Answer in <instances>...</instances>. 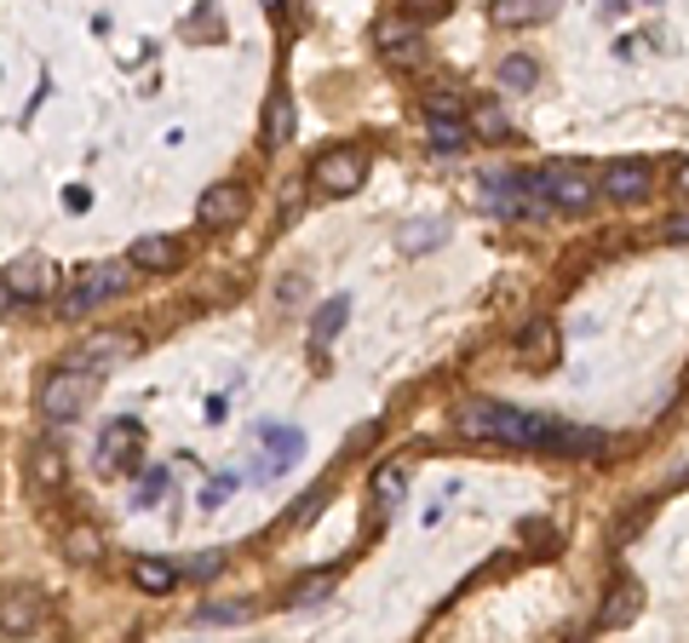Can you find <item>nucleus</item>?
Here are the masks:
<instances>
[{"label":"nucleus","mask_w":689,"mask_h":643,"mask_svg":"<svg viewBox=\"0 0 689 643\" xmlns=\"http://www.w3.org/2000/svg\"><path fill=\"white\" fill-rule=\"evenodd\" d=\"M454 426L465 437L506 442V449H551V454H604L609 449L604 431L558 426V419H546V414H528V408H511V403H488V396L460 403L454 408Z\"/></svg>","instance_id":"obj_1"},{"label":"nucleus","mask_w":689,"mask_h":643,"mask_svg":"<svg viewBox=\"0 0 689 643\" xmlns=\"http://www.w3.org/2000/svg\"><path fill=\"white\" fill-rule=\"evenodd\" d=\"M93 396H98V373L63 362L58 373H47V385H40V414H47L52 426H70V419H81L93 408Z\"/></svg>","instance_id":"obj_2"},{"label":"nucleus","mask_w":689,"mask_h":643,"mask_svg":"<svg viewBox=\"0 0 689 643\" xmlns=\"http://www.w3.org/2000/svg\"><path fill=\"white\" fill-rule=\"evenodd\" d=\"M132 287V259L127 264H86V271L75 276V287L58 299L63 317H86V310H98L104 299H116Z\"/></svg>","instance_id":"obj_3"},{"label":"nucleus","mask_w":689,"mask_h":643,"mask_svg":"<svg viewBox=\"0 0 689 643\" xmlns=\"http://www.w3.org/2000/svg\"><path fill=\"white\" fill-rule=\"evenodd\" d=\"M528 184H535V195H540L546 207H558V213H586L597 195H604V190H597V179H586L581 167H546Z\"/></svg>","instance_id":"obj_4"},{"label":"nucleus","mask_w":689,"mask_h":643,"mask_svg":"<svg viewBox=\"0 0 689 643\" xmlns=\"http://www.w3.org/2000/svg\"><path fill=\"white\" fill-rule=\"evenodd\" d=\"M139 345H144V340L132 334V328H98V334H86L63 362H70V368H93V373H104V368H116V362H132V357H139Z\"/></svg>","instance_id":"obj_5"},{"label":"nucleus","mask_w":689,"mask_h":643,"mask_svg":"<svg viewBox=\"0 0 689 643\" xmlns=\"http://www.w3.org/2000/svg\"><path fill=\"white\" fill-rule=\"evenodd\" d=\"M363 179H368V155L363 150L333 144L310 162V184H317L322 195H351V190H363Z\"/></svg>","instance_id":"obj_6"},{"label":"nucleus","mask_w":689,"mask_h":643,"mask_svg":"<svg viewBox=\"0 0 689 643\" xmlns=\"http://www.w3.org/2000/svg\"><path fill=\"white\" fill-rule=\"evenodd\" d=\"M47 620V597L35 586H0V632H35Z\"/></svg>","instance_id":"obj_7"},{"label":"nucleus","mask_w":689,"mask_h":643,"mask_svg":"<svg viewBox=\"0 0 689 643\" xmlns=\"http://www.w3.org/2000/svg\"><path fill=\"white\" fill-rule=\"evenodd\" d=\"M127 259H132V271H144V276H173L185 264V241L179 236H139Z\"/></svg>","instance_id":"obj_8"},{"label":"nucleus","mask_w":689,"mask_h":643,"mask_svg":"<svg viewBox=\"0 0 689 643\" xmlns=\"http://www.w3.org/2000/svg\"><path fill=\"white\" fill-rule=\"evenodd\" d=\"M195 213H202V225H213V230H225V225H241L248 218V190L241 184H207L202 190V202H195Z\"/></svg>","instance_id":"obj_9"},{"label":"nucleus","mask_w":689,"mask_h":643,"mask_svg":"<svg viewBox=\"0 0 689 643\" xmlns=\"http://www.w3.org/2000/svg\"><path fill=\"white\" fill-rule=\"evenodd\" d=\"M380 58L391 63V70H419L426 63V35H419L414 24H380Z\"/></svg>","instance_id":"obj_10"},{"label":"nucleus","mask_w":689,"mask_h":643,"mask_svg":"<svg viewBox=\"0 0 689 643\" xmlns=\"http://www.w3.org/2000/svg\"><path fill=\"white\" fill-rule=\"evenodd\" d=\"M7 276H12V294H17V305H35V299H47L52 287H58L52 259H17V264H7Z\"/></svg>","instance_id":"obj_11"},{"label":"nucleus","mask_w":689,"mask_h":643,"mask_svg":"<svg viewBox=\"0 0 689 643\" xmlns=\"http://www.w3.org/2000/svg\"><path fill=\"white\" fill-rule=\"evenodd\" d=\"M24 460H29V483L40 495H58L63 483H70V454H63L58 442H35Z\"/></svg>","instance_id":"obj_12"},{"label":"nucleus","mask_w":689,"mask_h":643,"mask_svg":"<svg viewBox=\"0 0 689 643\" xmlns=\"http://www.w3.org/2000/svg\"><path fill=\"white\" fill-rule=\"evenodd\" d=\"M597 190H604L609 202H643V195L655 190V179H650V167L643 162H615L604 179H597Z\"/></svg>","instance_id":"obj_13"},{"label":"nucleus","mask_w":689,"mask_h":643,"mask_svg":"<svg viewBox=\"0 0 689 643\" xmlns=\"http://www.w3.org/2000/svg\"><path fill=\"white\" fill-rule=\"evenodd\" d=\"M518 350H523V368H558V357H563V345H558V328H551L546 317H535V322L523 328Z\"/></svg>","instance_id":"obj_14"},{"label":"nucleus","mask_w":689,"mask_h":643,"mask_svg":"<svg viewBox=\"0 0 689 643\" xmlns=\"http://www.w3.org/2000/svg\"><path fill=\"white\" fill-rule=\"evenodd\" d=\"M558 12V0H495L488 17H495L500 29H523V24H546V17Z\"/></svg>","instance_id":"obj_15"},{"label":"nucleus","mask_w":689,"mask_h":643,"mask_svg":"<svg viewBox=\"0 0 689 643\" xmlns=\"http://www.w3.org/2000/svg\"><path fill=\"white\" fill-rule=\"evenodd\" d=\"M638 604H643V597H638V581H615V586H609V604L597 609V632L627 627V620L638 615Z\"/></svg>","instance_id":"obj_16"},{"label":"nucleus","mask_w":689,"mask_h":643,"mask_svg":"<svg viewBox=\"0 0 689 643\" xmlns=\"http://www.w3.org/2000/svg\"><path fill=\"white\" fill-rule=\"evenodd\" d=\"M63 558L81 563V569H93V563L104 558V535H98L93 523H75L70 535H63Z\"/></svg>","instance_id":"obj_17"},{"label":"nucleus","mask_w":689,"mask_h":643,"mask_svg":"<svg viewBox=\"0 0 689 643\" xmlns=\"http://www.w3.org/2000/svg\"><path fill=\"white\" fill-rule=\"evenodd\" d=\"M287 139H294V104H287V93H276L271 109H264V144L282 150Z\"/></svg>","instance_id":"obj_18"},{"label":"nucleus","mask_w":689,"mask_h":643,"mask_svg":"<svg viewBox=\"0 0 689 643\" xmlns=\"http://www.w3.org/2000/svg\"><path fill=\"white\" fill-rule=\"evenodd\" d=\"M132 586H139V592H173V586H179V569L155 563V558H139V563H132Z\"/></svg>","instance_id":"obj_19"},{"label":"nucleus","mask_w":689,"mask_h":643,"mask_svg":"<svg viewBox=\"0 0 689 643\" xmlns=\"http://www.w3.org/2000/svg\"><path fill=\"white\" fill-rule=\"evenodd\" d=\"M535 81H540V63H535V58H523V52H518V58H506V63H500V86H506V93H528Z\"/></svg>","instance_id":"obj_20"},{"label":"nucleus","mask_w":689,"mask_h":643,"mask_svg":"<svg viewBox=\"0 0 689 643\" xmlns=\"http://www.w3.org/2000/svg\"><path fill=\"white\" fill-rule=\"evenodd\" d=\"M373 495H380V505H396L408 495V472H396V465H385L380 477H373Z\"/></svg>","instance_id":"obj_21"},{"label":"nucleus","mask_w":689,"mask_h":643,"mask_svg":"<svg viewBox=\"0 0 689 643\" xmlns=\"http://www.w3.org/2000/svg\"><path fill=\"white\" fill-rule=\"evenodd\" d=\"M345 317H351V305H345V299H328L322 317H317V345H328V334H333V328H340Z\"/></svg>","instance_id":"obj_22"},{"label":"nucleus","mask_w":689,"mask_h":643,"mask_svg":"<svg viewBox=\"0 0 689 643\" xmlns=\"http://www.w3.org/2000/svg\"><path fill=\"white\" fill-rule=\"evenodd\" d=\"M403 7L419 17V24H431V17H449L454 12V0H403Z\"/></svg>","instance_id":"obj_23"},{"label":"nucleus","mask_w":689,"mask_h":643,"mask_svg":"<svg viewBox=\"0 0 689 643\" xmlns=\"http://www.w3.org/2000/svg\"><path fill=\"white\" fill-rule=\"evenodd\" d=\"M426 116H431V121H437V116H442V121H460V98H454V93H431V98H426Z\"/></svg>","instance_id":"obj_24"},{"label":"nucleus","mask_w":689,"mask_h":643,"mask_svg":"<svg viewBox=\"0 0 689 643\" xmlns=\"http://www.w3.org/2000/svg\"><path fill=\"white\" fill-rule=\"evenodd\" d=\"M477 127H483V139H511V132H506V116H500L495 104H488V109H477Z\"/></svg>","instance_id":"obj_25"},{"label":"nucleus","mask_w":689,"mask_h":643,"mask_svg":"<svg viewBox=\"0 0 689 643\" xmlns=\"http://www.w3.org/2000/svg\"><path fill=\"white\" fill-rule=\"evenodd\" d=\"M643 523H650V500H643V505H638V512H632L627 523H615V540H620V546H627V540L638 535V528H643Z\"/></svg>","instance_id":"obj_26"},{"label":"nucleus","mask_w":689,"mask_h":643,"mask_svg":"<svg viewBox=\"0 0 689 643\" xmlns=\"http://www.w3.org/2000/svg\"><path fill=\"white\" fill-rule=\"evenodd\" d=\"M431 139H437L442 150H460V144H465V132H460V121H437V127H431Z\"/></svg>","instance_id":"obj_27"},{"label":"nucleus","mask_w":689,"mask_h":643,"mask_svg":"<svg viewBox=\"0 0 689 643\" xmlns=\"http://www.w3.org/2000/svg\"><path fill=\"white\" fill-rule=\"evenodd\" d=\"M195 615H202V620H241V615H248V604H202Z\"/></svg>","instance_id":"obj_28"},{"label":"nucleus","mask_w":689,"mask_h":643,"mask_svg":"<svg viewBox=\"0 0 689 643\" xmlns=\"http://www.w3.org/2000/svg\"><path fill=\"white\" fill-rule=\"evenodd\" d=\"M431 241H442V225H426V230H408V236H403V248H408V253H419V248H431Z\"/></svg>","instance_id":"obj_29"},{"label":"nucleus","mask_w":689,"mask_h":643,"mask_svg":"<svg viewBox=\"0 0 689 643\" xmlns=\"http://www.w3.org/2000/svg\"><path fill=\"white\" fill-rule=\"evenodd\" d=\"M328 586H333V574H310V581L299 586V597H305V604H317V597H322Z\"/></svg>","instance_id":"obj_30"},{"label":"nucleus","mask_w":689,"mask_h":643,"mask_svg":"<svg viewBox=\"0 0 689 643\" xmlns=\"http://www.w3.org/2000/svg\"><path fill=\"white\" fill-rule=\"evenodd\" d=\"M666 241H689V213H678V218H666Z\"/></svg>","instance_id":"obj_31"},{"label":"nucleus","mask_w":689,"mask_h":643,"mask_svg":"<svg viewBox=\"0 0 689 643\" xmlns=\"http://www.w3.org/2000/svg\"><path fill=\"white\" fill-rule=\"evenodd\" d=\"M12 305H17V294H12V276L0 271V310H12Z\"/></svg>","instance_id":"obj_32"},{"label":"nucleus","mask_w":689,"mask_h":643,"mask_svg":"<svg viewBox=\"0 0 689 643\" xmlns=\"http://www.w3.org/2000/svg\"><path fill=\"white\" fill-rule=\"evenodd\" d=\"M678 190H689V162L678 167Z\"/></svg>","instance_id":"obj_33"}]
</instances>
